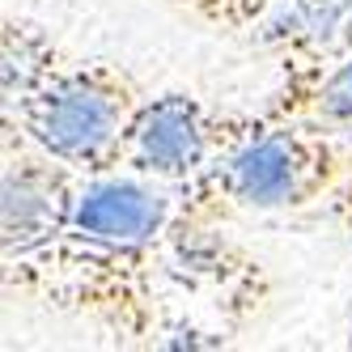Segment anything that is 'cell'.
I'll use <instances>...</instances> for the list:
<instances>
[{
	"label": "cell",
	"mask_w": 352,
	"mask_h": 352,
	"mask_svg": "<svg viewBox=\"0 0 352 352\" xmlns=\"http://www.w3.org/2000/svg\"><path fill=\"white\" fill-rule=\"evenodd\" d=\"M314 119H322V123H331V128L352 136V56L327 72V81L318 89V102H314Z\"/></svg>",
	"instance_id": "obj_8"
},
{
	"label": "cell",
	"mask_w": 352,
	"mask_h": 352,
	"mask_svg": "<svg viewBox=\"0 0 352 352\" xmlns=\"http://www.w3.org/2000/svg\"><path fill=\"white\" fill-rule=\"evenodd\" d=\"M352 179V136L314 115L272 119L179 187V217L191 225H230L238 217L322 208Z\"/></svg>",
	"instance_id": "obj_3"
},
{
	"label": "cell",
	"mask_w": 352,
	"mask_h": 352,
	"mask_svg": "<svg viewBox=\"0 0 352 352\" xmlns=\"http://www.w3.org/2000/svg\"><path fill=\"white\" fill-rule=\"evenodd\" d=\"M162 276L170 289L208 310L225 336H242L272 310L276 297L267 263L230 234V225L174 221L162 246Z\"/></svg>",
	"instance_id": "obj_5"
},
{
	"label": "cell",
	"mask_w": 352,
	"mask_h": 352,
	"mask_svg": "<svg viewBox=\"0 0 352 352\" xmlns=\"http://www.w3.org/2000/svg\"><path fill=\"white\" fill-rule=\"evenodd\" d=\"M179 191L128 170L81 174L47 230L17 250H0V276L17 297L81 318L111 344L157 348L170 318L162 297V246Z\"/></svg>",
	"instance_id": "obj_1"
},
{
	"label": "cell",
	"mask_w": 352,
	"mask_h": 352,
	"mask_svg": "<svg viewBox=\"0 0 352 352\" xmlns=\"http://www.w3.org/2000/svg\"><path fill=\"white\" fill-rule=\"evenodd\" d=\"M263 123V107L234 111L183 89L144 94V102L136 107L128 132L119 140L115 170H128L179 191L195 183L208 166H217L230 148H238L246 136H255Z\"/></svg>",
	"instance_id": "obj_4"
},
{
	"label": "cell",
	"mask_w": 352,
	"mask_h": 352,
	"mask_svg": "<svg viewBox=\"0 0 352 352\" xmlns=\"http://www.w3.org/2000/svg\"><path fill=\"white\" fill-rule=\"evenodd\" d=\"M322 212L331 217V221L340 225V230L352 238V179H348V183H344V187H340L331 199H327V204H322ZM348 344H352V322H348Z\"/></svg>",
	"instance_id": "obj_9"
},
{
	"label": "cell",
	"mask_w": 352,
	"mask_h": 352,
	"mask_svg": "<svg viewBox=\"0 0 352 352\" xmlns=\"http://www.w3.org/2000/svg\"><path fill=\"white\" fill-rule=\"evenodd\" d=\"M255 43L280 64V89L263 111L272 119L314 115L327 72L352 56V0H276Z\"/></svg>",
	"instance_id": "obj_6"
},
{
	"label": "cell",
	"mask_w": 352,
	"mask_h": 352,
	"mask_svg": "<svg viewBox=\"0 0 352 352\" xmlns=\"http://www.w3.org/2000/svg\"><path fill=\"white\" fill-rule=\"evenodd\" d=\"M170 9H179L187 17H195L199 26H208L217 34H230V38H242L263 26V17L272 13L276 0H166Z\"/></svg>",
	"instance_id": "obj_7"
},
{
	"label": "cell",
	"mask_w": 352,
	"mask_h": 352,
	"mask_svg": "<svg viewBox=\"0 0 352 352\" xmlns=\"http://www.w3.org/2000/svg\"><path fill=\"white\" fill-rule=\"evenodd\" d=\"M144 94L123 64L72 52L38 21H0V128L68 170L111 174Z\"/></svg>",
	"instance_id": "obj_2"
}]
</instances>
